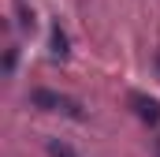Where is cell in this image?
<instances>
[{"instance_id": "1", "label": "cell", "mask_w": 160, "mask_h": 157, "mask_svg": "<svg viewBox=\"0 0 160 157\" xmlns=\"http://www.w3.org/2000/svg\"><path fill=\"white\" fill-rule=\"evenodd\" d=\"M30 101H34L38 109H45V112H63V116H75V120L82 116V105L75 97H63V94H56V90H45V86L30 94Z\"/></svg>"}, {"instance_id": "2", "label": "cell", "mask_w": 160, "mask_h": 157, "mask_svg": "<svg viewBox=\"0 0 160 157\" xmlns=\"http://www.w3.org/2000/svg\"><path fill=\"white\" fill-rule=\"evenodd\" d=\"M130 105H134V112L145 120V123H160V105L153 97H145V94H130Z\"/></svg>"}, {"instance_id": "3", "label": "cell", "mask_w": 160, "mask_h": 157, "mask_svg": "<svg viewBox=\"0 0 160 157\" xmlns=\"http://www.w3.org/2000/svg\"><path fill=\"white\" fill-rule=\"evenodd\" d=\"M52 56H56V60H63V56H67V38H63V30H60V26L52 30Z\"/></svg>"}, {"instance_id": "4", "label": "cell", "mask_w": 160, "mask_h": 157, "mask_svg": "<svg viewBox=\"0 0 160 157\" xmlns=\"http://www.w3.org/2000/svg\"><path fill=\"white\" fill-rule=\"evenodd\" d=\"M48 157H78V154H75V150H71L67 142H60V138H52V142H48Z\"/></svg>"}, {"instance_id": "5", "label": "cell", "mask_w": 160, "mask_h": 157, "mask_svg": "<svg viewBox=\"0 0 160 157\" xmlns=\"http://www.w3.org/2000/svg\"><path fill=\"white\" fill-rule=\"evenodd\" d=\"M15 68V49H8V56H4V71H11Z\"/></svg>"}]
</instances>
